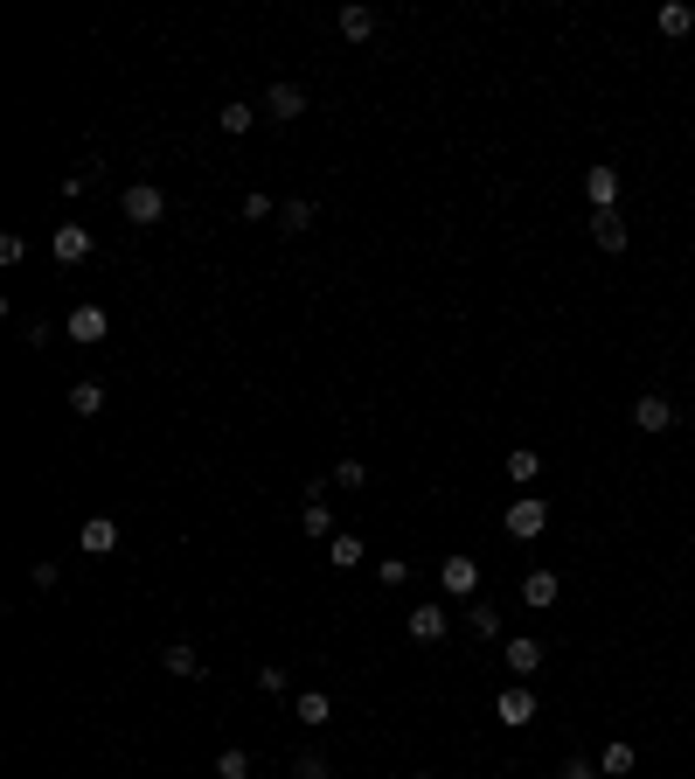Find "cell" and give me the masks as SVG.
Returning a JSON list of instances; mask_svg holds the SVG:
<instances>
[{"instance_id":"1","label":"cell","mask_w":695,"mask_h":779,"mask_svg":"<svg viewBox=\"0 0 695 779\" xmlns=\"http://www.w3.org/2000/svg\"><path fill=\"white\" fill-rule=\"evenodd\" d=\"M543 529H550V501H536V494H529V501H508V536H515V543H536Z\"/></svg>"},{"instance_id":"2","label":"cell","mask_w":695,"mask_h":779,"mask_svg":"<svg viewBox=\"0 0 695 779\" xmlns=\"http://www.w3.org/2000/svg\"><path fill=\"white\" fill-rule=\"evenodd\" d=\"M265 119H272V126L306 119V84H292V77H285V84H272V91H265Z\"/></svg>"},{"instance_id":"3","label":"cell","mask_w":695,"mask_h":779,"mask_svg":"<svg viewBox=\"0 0 695 779\" xmlns=\"http://www.w3.org/2000/svg\"><path fill=\"white\" fill-rule=\"evenodd\" d=\"M119 209H126V223H160V216H167V195H160L153 181H133V188L119 195Z\"/></svg>"},{"instance_id":"4","label":"cell","mask_w":695,"mask_h":779,"mask_svg":"<svg viewBox=\"0 0 695 779\" xmlns=\"http://www.w3.org/2000/svg\"><path fill=\"white\" fill-rule=\"evenodd\" d=\"M633 425H640L647 439H661V432H675V404H668L661 390H647V397L633 404Z\"/></svg>"},{"instance_id":"5","label":"cell","mask_w":695,"mask_h":779,"mask_svg":"<svg viewBox=\"0 0 695 779\" xmlns=\"http://www.w3.org/2000/svg\"><path fill=\"white\" fill-rule=\"evenodd\" d=\"M584 195H591V216L619 209V167H584Z\"/></svg>"},{"instance_id":"6","label":"cell","mask_w":695,"mask_h":779,"mask_svg":"<svg viewBox=\"0 0 695 779\" xmlns=\"http://www.w3.org/2000/svg\"><path fill=\"white\" fill-rule=\"evenodd\" d=\"M77 550H84V557H112V550H119V522H112V515H91V522L77 529Z\"/></svg>"},{"instance_id":"7","label":"cell","mask_w":695,"mask_h":779,"mask_svg":"<svg viewBox=\"0 0 695 779\" xmlns=\"http://www.w3.org/2000/svg\"><path fill=\"white\" fill-rule=\"evenodd\" d=\"M438 585H445L452 599H473V585H480V557H445V564H438Z\"/></svg>"},{"instance_id":"8","label":"cell","mask_w":695,"mask_h":779,"mask_svg":"<svg viewBox=\"0 0 695 779\" xmlns=\"http://www.w3.org/2000/svg\"><path fill=\"white\" fill-rule=\"evenodd\" d=\"M105 334H112V320H105V307H91V300H84V307H70V341L98 348Z\"/></svg>"},{"instance_id":"9","label":"cell","mask_w":695,"mask_h":779,"mask_svg":"<svg viewBox=\"0 0 695 779\" xmlns=\"http://www.w3.org/2000/svg\"><path fill=\"white\" fill-rule=\"evenodd\" d=\"M49 251H56V265H84V258H91V230H84V223H63V230L49 237Z\"/></svg>"},{"instance_id":"10","label":"cell","mask_w":695,"mask_h":779,"mask_svg":"<svg viewBox=\"0 0 695 779\" xmlns=\"http://www.w3.org/2000/svg\"><path fill=\"white\" fill-rule=\"evenodd\" d=\"M299 522H306V536H327V543H334V536H341V529H334V508H327V501H320V480H313V487H306V508H299Z\"/></svg>"},{"instance_id":"11","label":"cell","mask_w":695,"mask_h":779,"mask_svg":"<svg viewBox=\"0 0 695 779\" xmlns=\"http://www.w3.org/2000/svg\"><path fill=\"white\" fill-rule=\"evenodd\" d=\"M556 599H563L556 571H529V578H522V606H536V613H543V606H556Z\"/></svg>"},{"instance_id":"12","label":"cell","mask_w":695,"mask_h":779,"mask_svg":"<svg viewBox=\"0 0 695 779\" xmlns=\"http://www.w3.org/2000/svg\"><path fill=\"white\" fill-rule=\"evenodd\" d=\"M459 620H466L473 640H494V633H501V613H494L487 599H466V606H459Z\"/></svg>"},{"instance_id":"13","label":"cell","mask_w":695,"mask_h":779,"mask_svg":"<svg viewBox=\"0 0 695 779\" xmlns=\"http://www.w3.org/2000/svg\"><path fill=\"white\" fill-rule=\"evenodd\" d=\"M70 411H77V418H98V411H105V383H98V376H77V383H70Z\"/></svg>"},{"instance_id":"14","label":"cell","mask_w":695,"mask_h":779,"mask_svg":"<svg viewBox=\"0 0 695 779\" xmlns=\"http://www.w3.org/2000/svg\"><path fill=\"white\" fill-rule=\"evenodd\" d=\"M445 626H452V613H445V606H417V613H411V640H424V647H431V640H445Z\"/></svg>"},{"instance_id":"15","label":"cell","mask_w":695,"mask_h":779,"mask_svg":"<svg viewBox=\"0 0 695 779\" xmlns=\"http://www.w3.org/2000/svg\"><path fill=\"white\" fill-rule=\"evenodd\" d=\"M313 216H320V209H313L306 195H292V202H278V230H285V237H299V230H313Z\"/></svg>"},{"instance_id":"16","label":"cell","mask_w":695,"mask_h":779,"mask_svg":"<svg viewBox=\"0 0 695 779\" xmlns=\"http://www.w3.org/2000/svg\"><path fill=\"white\" fill-rule=\"evenodd\" d=\"M591 237H598V251H626V216H619V209L591 216Z\"/></svg>"},{"instance_id":"17","label":"cell","mask_w":695,"mask_h":779,"mask_svg":"<svg viewBox=\"0 0 695 779\" xmlns=\"http://www.w3.org/2000/svg\"><path fill=\"white\" fill-rule=\"evenodd\" d=\"M508 668H515V675H536V668H543V640L515 633V640H508Z\"/></svg>"},{"instance_id":"18","label":"cell","mask_w":695,"mask_h":779,"mask_svg":"<svg viewBox=\"0 0 695 779\" xmlns=\"http://www.w3.org/2000/svg\"><path fill=\"white\" fill-rule=\"evenodd\" d=\"M160 668H167V675H181V682H195V675H202V654H195L188 640H174V647L160 654Z\"/></svg>"},{"instance_id":"19","label":"cell","mask_w":695,"mask_h":779,"mask_svg":"<svg viewBox=\"0 0 695 779\" xmlns=\"http://www.w3.org/2000/svg\"><path fill=\"white\" fill-rule=\"evenodd\" d=\"M292 717H299V724H327V717H334L327 689H306V696H292Z\"/></svg>"},{"instance_id":"20","label":"cell","mask_w":695,"mask_h":779,"mask_svg":"<svg viewBox=\"0 0 695 779\" xmlns=\"http://www.w3.org/2000/svg\"><path fill=\"white\" fill-rule=\"evenodd\" d=\"M494 710H501V724H529V717H536V696H529V689H501Z\"/></svg>"},{"instance_id":"21","label":"cell","mask_w":695,"mask_h":779,"mask_svg":"<svg viewBox=\"0 0 695 779\" xmlns=\"http://www.w3.org/2000/svg\"><path fill=\"white\" fill-rule=\"evenodd\" d=\"M536 473H543V453H536V446H515V453H508V480H515V487H529Z\"/></svg>"},{"instance_id":"22","label":"cell","mask_w":695,"mask_h":779,"mask_svg":"<svg viewBox=\"0 0 695 779\" xmlns=\"http://www.w3.org/2000/svg\"><path fill=\"white\" fill-rule=\"evenodd\" d=\"M341 35H348V42H369V35H376V7H341Z\"/></svg>"},{"instance_id":"23","label":"cell","mask_w":695,"mask_h":779,"mask_svg":"<svg viewBox=\"0 0 695 779\" xmlns=\"http://www.w3.org/2000/svg\"><path fill=\"white\" fill-rule=\"evenodd\" d=\"M216 126H223V133H251V126H258V105H244V98H230V105L216 112Z\"/></svg>"},{"instance_id":"24","label":"cell","mask_w":695,"mask_h":779,"mask_svg":"<svg viewBox=\"0 0 695 779\" xmlns=\"http://www.w3.org/2000/svg\"><path fill=\"white\" fill-rule=\"evenodd\" d=\"M327 564H334V571H355V564H362V536H334V543H327Z\"/></svg>"},{"instance_id":"25","label":"cell","mask_w":695,"mask_h":779,"mask_svg":"<svg viewBox=\"0 0 695 779\" xmlns=\"http://www.w3.org/2000/svg\"><path fill=\"white\" fill-rule=\"evenodd\" d=\"M598 773H605V779H626V773H633V745H605V752H598Z\"/></svg>"},{"instance_id":"26","label":"cell","mask_w":695,"mask_h":779,"mask_svg":"<svg viewBox=\"0 0 695 779\" xmlns=\"http://www.w3.org/2000/svg\"><path fill=\"white\" fill-rule=\"evenodd\" d=\"M689 28H695V14L682 0H668V7H661V35H689Z\"/></svg>"},{"instance_id":"27","label":"cell","mask_w":695,"mask_h":779,"mask_svg":"<svg viewBox=\"0 0 695 779\" xmlns=\"http://www.w3.org/2000/svg\"><path fill=\"white\" fill-rule=\"evenodd\" d=\"M216 779H251V752H237V745H230V752L216 759Z\"/></svg>"},{"instance_id":"28","label":"cell","mask_w":695,"mask_h":779,"mask_svg":"<svg viewBox=\"0 0 695 779\" xmlns=\"http://www.w3.org/2000/svg\"><path fill=\"white\" fill-rule=\"evenodd\" d=\"M244 216H251V223H272L278 202H272V195H244Z\"/></svg>"},{"instance_id":"29","label":"cell","mask_w":695,"mask_h":779,"mask_svg":"<svg viewBox=\"0 0 695 779\" xmlns=\"http://www.w3.org/2000/svg\"><path fill=\"white\" fill-rule=\"evenodd\" d=\"M362 480H369V473H362V460H341V467H334V487H348V494H355Z\"/></svg>"},{"instance_id":"30","label":"cell","mask_w":695,"mask_h":779,"mask_svg":"<svg viewBox=\"0 0 695 779\" xmlns=\"http://www.w3.org/2000/svg\"><path fill=\"white\" fill-rule=\"evenodd\" d=\"M376 578H383V585H404V578H411V564H404V557H383V564H376Z\"/></svg>"},{"instance_id":"31","label":"cell","mask_w":695,"mask_h":779,"mask_svg":"<svg viewBox=\"0 0 695 779\" xmlns=\"http://www.w3.org/2000/svg\"><path fill=\"white\" fill-rule=\"evenodd\" d=\"M258 689H265V696H285V668H258Z\"/></svg>"},{"instance_id":"32","label":"cell","mask_w":695,"mask_h":779,"mask_svg":"<svg viewBox=\"0 0 695 779\" xmlns=\"http://www.w3.org/2000/svg\"><path fill=\"white\" fill-rule=\"evenodd\" d=\"M299 779H327V759H313V752H299V766H292Z\"/></svg>"},{"instance_id":"33","label":"cell","mask_w":695,"mask_h":779,"mask_svg":"<svg viewBox=\"0 0 695 779\" xmlns=\"http://www.w3.org/2000/svg\"><path fill=\"white\" fill-rule=\"evenodd\" d=\"M556 779H598V766H591V759H563V773Z\"/></svg>"}]
</instances>
